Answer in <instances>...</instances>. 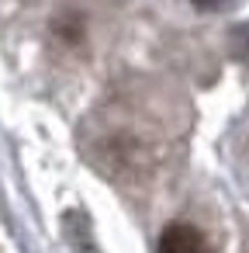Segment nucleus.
Returning <instances> with one entry per match:
<instances>
[{
	"label": "nucleus",
	"mask_w": 249,
	"mask_h": 253,
	"mask_svg": "<svg viewBox=\"0 0 249 253\" xmlns=\"http://www.w3.org/2000/svg\"><path fill=\"white\" fill-rule=\"evenodd\" d=\"M159 253H211L208 236L190 222H170L159 232Z\"/></svg>",
	"instance_id": "f257e3e1"
}]
</instances>
